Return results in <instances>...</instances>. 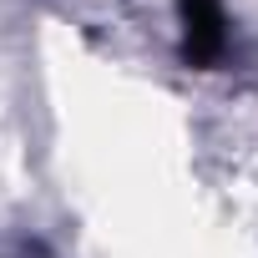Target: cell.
Masks as SVG:
<instances>
[{
  "label": "cell",
  "mask_w": 258,
  "mask_h": 258,
  "mask_svg": "<svg viewBox=\"0 0 258 258\" xmlns=\"http://www.w3.org/2000/svg\"><path fill=\"white\" fill-rule=\"evenodd\" d=\"M182 11V56L192 66H213L228 51V21L218 0H177Z\"/></svg>",
  "instance_id": "cell-1"
}]
</instances>
